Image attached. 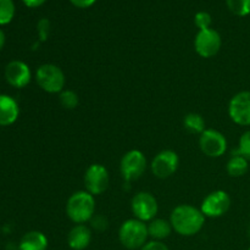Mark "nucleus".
Segmentation results:
<instances>
[{
  "instance_id": "nucleus-1",
  "label": "nucleus",
  "mask_w": 250,
  "mask_h": 250,
  "mask_svg": "<svg viewBox=\"0 0 250 250\" xmlns=\"http://www.w3.org/2000/svg\"><path fill=\"white\" fill-rule=\"evenodd\" d=\"M173 231L180 236L192 237L202 231L205 224V216L202 210L188 204L177 205L170 216Z\"/></svg>"
},
{
  "instance_id": "nucleus-2",
  "label": "nucleus",
  "mask_w": 250,
  "mask_h": 250,
  "mask_svg": "<svg viewBox=\"0 0 250 250\" xmlns=\"http://www.w3.org/2000/svg\"><path fill=\"white\" fill-rule=\"evenodd\" d=\"M66 215L73 224H87L95 215L94 195L87 190H78L71 194L66 203Z\"/></svg>"
},
{
  "instance_id": "nucleus-3",
  "label": "nucleus",
  "mask_w": 250,
  "mask_h": 250,
  "mask_svg": "<svg viewBox=\"0 0 250 250\" xmlns=\"http://www.w3.org/2000/svg\"><path fill=\"white\" fill-rule=\"evenodd\" d=\"M148 226L137 219L126 220L120 226L119 241L128 250L141 249L148 242Z\"/></svg>"
},
{
  "instance_id": "nucleus-4",
  "label": "nucleus",
  "mask_w": 250,
  "mask_h": 250,
  "mask_svg": "<svg viewBox=\"0 0 250 250\" xmlns=\"http://www.w3.org/2000/svg\"><path fill=\"white\" fill-rule=\"evenodd\" d=\"M36 82L41 89L49 94H58L65 89L66 77L63 71L54 63H43L36 71Z\"/></svg>"
},
{
  "instance_id": "nucleus-5",
  "label": "nucleus",
  "mask_w": 250,
  "mask_h": 250,
  "mask_svg": "<svg viewBox=\"0 0 250 250\" xmlns=\"http://www.w3.org/2000/svg\"><path fill=\"white\" fill-rule=\"evenodd\" d=\"M146 158L141 150H129L120 161V172L126 182H133L142 177L146 170Z\"/></svg>"
},
{
  "instance_id": "nucleus-6",
  "label": "nucleus",
  "mask_w": 250,
  "mask_h": 250,
  "mask_svg": "<svg viewBox=\"0 0 250 250\" xmlns=\"http://www.w3.org/2000/svg\"><path fill=\"white\" fill-rule=\"evenodd\" d=\"M131 210L134 219L143 222H150L155 219L159 211L156 198L149 192H139L132 198Z\"/></svg>"
},
{
  "instance_id": "nucleus-7",
  "label": "nucleus",
  "mask_w": 250,
  "mask_h": 250,
  "mask_svg": "<svg viewBox=\"0 0 250 250\" xmlns=\"http://www.w3.org/2000/svg\"><path fill=\"white\" fill-rule=\"evenodd\" d=\"M231 208V197L225 190H214L209 193L203 200L200 205V210L205 217H216L224 216Z\"/></svg>"
},
{
  "instance_id": "nucleus-8",
  "label": "nucleus",
  "mask_w": 250,
  "mask_h": 250,
  "mask_svg": "<svg viewBox=\"0 0 250 250\" xmlns=\"http://www.w3.org/2000/svg\"><path fill=\"white\" fill-rule=\"evenodd\" d=\"M222 38L219 32L214 28L199 31L194 38V49L199 56L204 59L212 58L220 51Z\"/></svg>"
},
{
  "instance_id": "nucleus-9",
  "label": "nucleus",
  "mask_w": 250,
  "mask_h": 250,
  "mask_svg": "<svg viewBox=\"0 0 250 250\" xmlns=\"http://www.w3.org/2000/svg\"><path fill=\"white\" fill-rule=\"evenodd\" d=\"M199 148L208 158H220L227 150V139L217 129L207 128L199 136Z\"/></svg>"
},
{
  "instance_id": "nucleus-10",
  "label": "nucleus",
  "mask_w": 250,
  "mask_h": 250,
  "mask_svg": "<svg viewBox=\"0 0 250 250\" xmlns=\"http://www.w3.org/2000/svg\"><path fill=\"white\" fill-rule=\"evenodd\" d=\"M178 166H180V158H178L177 153L171 149H165L156 154L150 164L153 175L161 180H165V178L175 175Z\"/></svg>"
},
{
  "instance_id": "nucleus-11",
  "label": "nucleus",
  "mask_w": 250,
  "mask_h": 250,
  "mask_svg": "<svg viewBox=\"0 0 250 250\" xmlns=\"http://www.w3.org/2000/svg\"><path fill=\"white\" fill-rule=\"evenodd\" d=\"M110 182L109 171L102 164H92L85 170L84 187L92 195H100L107 189Z\"/></svg>"
},
{
  "instance_id": "nucleus-12",
  "label": "nucleus",
  "mask_w": 250,
  "mask_h": 250,
  "mask_svg": "<svg viewBox=\"0 0 250 250\" xmlns=\"http://www.w3.org/2000/svg\"><path fill=\"white\" fill-rule=\"evenodd\" d=\"M229 116L238 126H250V90H243L232 97L229 103Z\"/></svg>"
},
{
  "instance_id": "nucleus-13",
  "label": "nucleus",
  "mask_w": 250,
  "mask_h": 250,
  "mask_svg": "<svg viewBox=\"0 0 250 250\" xmlns=\"http://www.w3.org/2000/svg\"><path fill=\"white\" fill-rule=\"evenodd\" d=\"M6 82L14 88H24L32 80V72L26 62L20 60L10 61L4 71Z\"/></svg>"
},
{
  "instance_id": "nucleus-14",
  "label": "nucleus",
  "mask_w": 250,
  "mask_h": 250,
  "mask_svg": "<svg viewBox=\"0 0 250 250\" xmlns=\"http://www.w3.org/2000/svg\"><path fill=\"white\" fill-rule=\"evenodd\" d=\"M20 116V107L10 95L0 94V127L11 126Z\"/></svg>"
},
{
  "instance_id": "nucleus-15",
  "label": "nucleus",
  "mask_w": 250,
  "mask_h": 250,
  "mask_svg": "<svg viewBox=\"0 0 250 250\" xmlns=\"http://www.w3.org/2000/svg\"><path fill=\"white\" fill-rule=\"evenodd\" d=\"M92 242V231L87 225H75L67 234V244L72 250H84Z\"/></svg>"
},
{
  "instance_id": "nucleus-16",
  "label": "nucleus",
  "mask_w": 250,
  "mask_h": 250,
  "mask_svg": "<svg viewBox=\"0 0 250 250\" xmlns=\"http://www.w3.org/2000/svg\"><path fill=\"white\" fill-rule=\"evenodd\" d=\"M20 250H46L48 238L41 231H29L21 238L19 244Z\"/></svg>"
},
{
  "instance_id": "nucleus-17",
  "label": "nucleus",
  "mask_w": 250,
  "mask_h": 250,
  "mask_svg": "<svg viewBox=\"0 0 250 250\" xmlns=\"http://www.w3.org/2000/svg\"><path fill=\"white\" fill-rule=\"evenodd\" d=\"M146 226H148L149 237L153 238L154 241L163 242L164 239L170 237V234L172 233L173 231L170 221L164 219H156V217L154 220H151Z\"/></svg>"
},
{
  "instance_id": "nucleus-18",
  "label": "nucleus",
  "mask_w": 250,
  "mask_h": 250,
  "mask_svg": "<svg viewBox=\"0 0 250 250\" xmlns=\"http://www.w3.org/2000/svg\"><path fill=\"white\" fill-rule=\"evenodd\" d=\"M248 168H249V161L247 160L244 156H242L238 151H237V154L232 155L231 159L227 161V165H226L227 173L233 178H238V177H242V176H244L247 172H248Z\"/></svg>"
},
{
  "instance_id": "nucleus-19",
  "label": "nucleus",
  "mask_w": 250,
  "mask_h": 250,
  "mask_svg": "<svg viewBox=\"0 0 250 250\" xmlns=\"http://www.w3.org/2000/svg\"><path fill=\"white\" fill-rule=\"evenodd\" d=\"M183 126L187 129L189 133L194 134H202L205 131V120L203 116L197 112H189L183 119Z\"/></svg>"
},
{
  "instance_id": "nucleus-20",
  "label": "nucleus",
  "mask_w": 250,
  "mask_h": 250,
  "mask_svg": "<svg viewBox=\"0 0 250 250\" xmlns=\"http://www.w3.org/2000/svg\"><path fill=\"white\" fill-rule=\"evenodd\" d=\"M15 11L14 0H0V26L9 24L14 20Z\"/></svg>"
},
{
  "instance_id": "nucleus-21",
  "label": "nucleus",
  "mask_w": 250,
  "mask_h": 250,
  "mask_svg": "<svg viewBox=\"0 0 250 250\" xmlns=\"http://www.w3.org/2000/svg\"><path fill=\"white\" fill-rule=\"evenodd\" d=\"M227 7L233 15L246 17L250 14V0H226Z\"/></svg>"
},
{
  "instance_id": "nucleus-22",
  "label": "nucleus",
  "mask_w": 250,
  "mask_h": 250,
  "mask_svg": "<svg viewBox=\"0 0 250 250\" xmlns=\"http://www.w3.org/2000/svg\"><path fill=\"white\" fill-rule=\"evenodd\" d=\"M59 102H60L61 106L63 109L73 110L77 107L78 103H80V98H78L77 93L75 90L63 89L62 92L59 93Z\"/></svg>"
},
{
  "instance_id": "nucleus-23",
  "label": "nucleus",
  "mask_w": 250,
  "mask_h": 250,
  "mask_svg": "<svg viewBox=\"0 0 250 250\" xmlns=\"http://www.w3.org/2000/svg\"><path fill=\"white\" fill-rule=\"evenodd\" d=\"M194 23H195V26L199 28V31L211 28V23H212L211 15L207 11L197 12L194 16Z\"/></svg>"
},
{
  "instance_id": "nucleus-24",
  "label": "nucleus",
  "mask_w": 250,
  "mask_h": 250,
  "mask_svg": "<svg viewBox=\"0 0 250 250\" xmlns=\"http://www.w3.org/2000/svg\"><path fill=\"white\" fill-rule=\"evenodd\" d=\"M238 151L242 156L250 161V129L244 132L238 142Z\"/></svg>"
},
{
  "instance_id": "nucleus-25",
  "label": "nucleus",
  "mask_w": 250,
  "mask_h": 250,
  "mask_svg": "<svg viewBox=\"0 0 250 250\" xmlns=\"http://www.w3.org/2000/svg\"><path fill=\"white\" fill-rule=\"evenodd\" d=\"M37 31H38L41 42H45L48 39L49 33H50V21L48 19L39 20L38 24H37Z\"/></svg>"
},
{
  "instance_id": "nucleus-26",
  "label": "nucleus",
  "mask_w": 250,
  "mask_h": 250,
  "mask_svg": "<svg viewBox=\"0 0 250 250\" xmlns=\"http://www.w3.org/2000/svg\"><path fill=\"white\" fill-rule=\"evenodd\" d=\"M90 224H92L93 229L99 232L107 229V220L104 216H102V215H94L92 217V220H90Z\"/></svg>"
},
{
  "instance_id": "nucleus-27",
  "label": "nucleus",
  "mask_w": 250,
  "mask_h": 250,
  "mask_svg": "<svg viewBox=\"0 0 250 250\" xmlns=\"http://www.w3.org/2000/svg\"><path fill=\"white\" fill-rule=\"evenodd\" d=\"M139 250H168L167 246L161 241H149Z\"/></svg>"
},
{
  "instance_id": "nucleus-28",
  "label": "nucleus",
  "mask_w": 250,
  "mask_h": 250,
  "mask_svg": "<svg viewBox=\"0 0 250 250\" xmlns=\"http://www.w3.org/2000/svg\"><path fill=\"white\" fill-rule=\"evenodd\" d=\"M70 2L78 9H88V7L93 6L97 0H70Z\"/></svg>"
},
{
  "instance_id": "nucleus-29",
  "label": "nucleus",
  "mask_w": 250,
  "mask_h": 250,
  "mask_svg": "<svg viewBox=\"0 0 250 250\" xmlns=\"http://www.w3.org/2000/svg\"><path fill=\"white\" fill-rule=\"evenodd\" d=\"M45 1L46 0H22V2H23L27 7H31V9H36V7L42 6Z\"/></svg>"
},
{
  "instance_id": "nucleus-30",
  "label": "nucleus",
  "mask_w": 250,
  "mask_h": 250,
  "mask_svg": "<svg viewBox=\"0 0 250 250\" xmlns=\"http://www.w3.org/2000/svg\"><path fill=\"white\" fill-rule=\"evenodd\" d=\"M5 45V33L1 28H0V50L4 48Z\"/></svg>"
},
{
  "instance_id": "nucleus-31",
  "label": "nucleus",
  "mask_w": 250,
  "mask_h": 250,
  "mask_svg": "<svg viewBox=\"0 0 250 250\" xmlns=\"http://www.w3.org/2000/svg\"><path fill=\"white\" fill-rule=\"evenodd\" d=\"M248 234H249V237H250V224H249V227H248Z\"/></svg>"
},
{
  "instance_id": "nucleus-32",
  "label": "nucleus",
  "mask_w": 250,
  "mask_h": 250,
  "mask_svg": "<svg viewBox=\"0 0 250 250\" xmlns=\"http://www.w3.org/2000/svg\"><path fill=\"white\" fill-rule=\"evenodd\" d=\"M248 250H250V247H249V248H248Z\"/></svg>"
}]
</instances>
